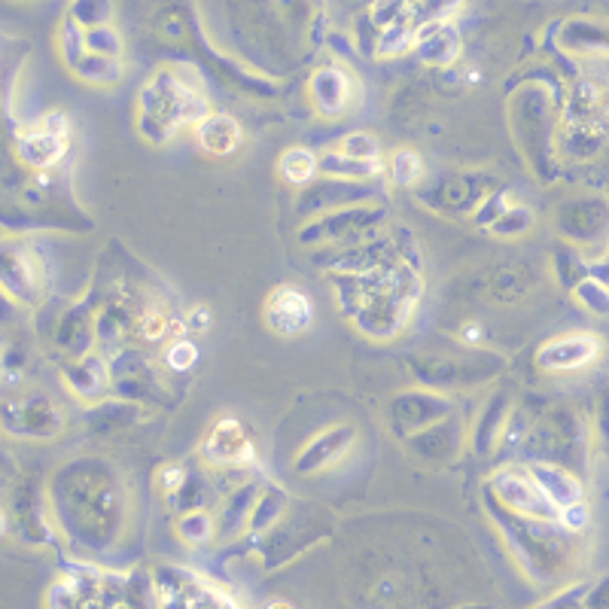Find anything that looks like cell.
I'll return each instance as SVG.
<instances>
[{
    "label": "cell",
    "mask_w": 609,
    "mask_h": 609,
    "mask_svg": "<svg viewBox=\"0 0 609 609\" xmlns=\"http://www.w3.org/2000/svg\"><path fill=\"white\" fill-rule=\"evenodd\" d=\"M22 159L34 168H50L67 150V119L62 114H52L43 119V126L31 128L22 138Z\"/></svg>",
    "instance_id": "obj_1"
},
{
    "label": "cell",
    "mask_w": 609,
    "mask_h": 609,
    "mask_svg": "<svg viewBox=\"0 0 609 609\" xmlns=\"http://www.w3.org/2000/svg\"><path fill=\"white\" fill-rule=\"evenodd\" d=\"M3 533H7V512L0 509V536H3Z\"/></svg>",
    "instance_id": "obj_3"
},
{
    "label": "cell",
    "mask_w": 609,
    "mask_h": 609,
    "mask_svg": "<svg viewBox=\"0 0 609 609\" xmlns=\"http://www.w3.org/2000/svg\"><path fill=\"white\" fill-rule=\"evenodd\" d=\"M271 609H292V607H287V603H278V607H271Z\"/></svg>",
    "instance_id": "obj_4"
},
{
    "label": "cell",
    "mask_w": 609,
    "mask_h": 609,
    "mask_svg": "<svg viewBox=\"0 0 609 609\" xmlns=\"http://www.w3.org/2000/svg\"><path fill=\"white\" fill-rule=\"evenodd\" d=\"M311 302L304 299L302 292L292 290V287H280L278 292H271V302H268V320H271V330L292 335V332H302L311 327Z\"/></svg>",
    "instance_id": "obj_2"
}]
</instances>
